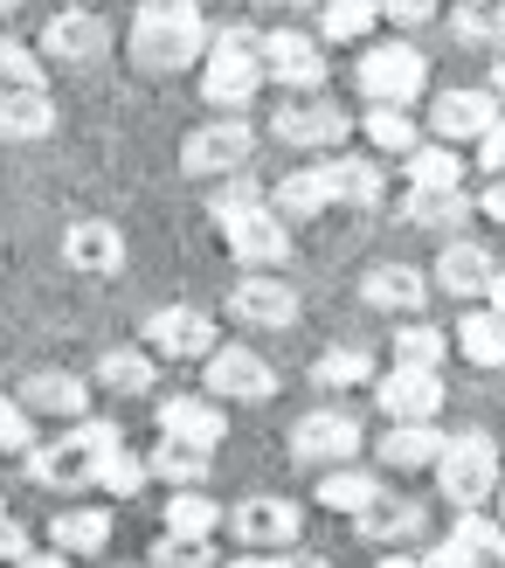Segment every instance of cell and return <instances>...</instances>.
Returning <instances> with one entry per match:
<instances>
[{"instance_id":"cell-49","label":"cell","mask_w":505,"mask_h":568,"mask_svg":"<svg viewBox=\"0 0 505 568\" xmlns=\"http://www.w3.org/2000/svg\"><path fill=\"white\" fill-rule=\"evenodd\" d=\"M415 561H423V568H478V561H471V548L457 541V534H443V541H436L430 555H415Z\"/></svg>"},{"instance_id":"cell-36","label":"cell","mask_w":505,"mask_h":568,"mask_svg":"<svg viewBox=\"0 0 505 568\" xmlns=\"http://www.w3.org/2000/svg\"><path fill=\"white\" fill-rule=\"evenodd\" d=\"M457 354L471 361V367H505V320L498 312H464L457 320Z\"/></svg>"},{"instance_id":"cell-56","label":"cell","mask_w":505,"mask_h":568,"mask_svg":"<svg viewBox=\"0 0 505 568\" xmlns=\"http://www.w3.org/2000/svg\"><path fill=\"white\" fill-rule=\"evenodd\" d=\"M374 568H423V561H415V555H381Z\"/></svg>"},{"instance_id":"cell-40","label":"cell","mask_w":505,"mask_h":568,"mask_svg":"<svg viewBox=\"0 0 505 568\" xmlns=\"http://www.w3.org/2000/svg\"><path fill=\"white\" fill-rule=\"evenodd\" d=\"M374 21V0H319V42H360Z\"/></svg>"},{"instance_id":"cell-35","label":"cell","mask_w":505,"mask_h":568,"mask_svg":"<svg viewBox=\"0 0 505 568\" xmlns=\"http://www.w3.org/2000/svg\"><path fill=\"white\" fill-rule=\"evenodd\" d=\"M208 458L215 450H194V444H174V437H159V450H153V478H166L174 493H202L208 486Z\"/></svg>"},{"instance_id":"cell-32","label":"cell","mask_w":505,"mask_h":568,"mask_svg":"<svg viewBox=\"0 0 505 568\" xmlns=\"http://www.w3.org/2000/svg\"><path fill=\"white\" fill-rule=\"evenodd\" d=\"M360 139H368L374 153H388V160H409L415 146H423V125H415L409 111H388V104H368V111H360Z\"/></svg>"},{"instance_id":"cell-33","label":"cell","mask_w":505,"mask_h":568,"mask_svg":"<svg viewBox=\"0 0 505 568\" xmlns=\"http://www.w3.org/2000/svg\"><path fill=\"white\" fill-rule=\"evenodd\" d=\"M451 36L464 49L505 55V0H457V8H451Z\"/></svg>"},{"instance_id":"cell-20","label":"cell","mask_w":505,"mask_h":568,"mask_svg":"<svg viewBox=\"0 0 505 568\" xmlns=\"http://www.w3.org/2000/svg\"><path fill=\"white\" fill-rule=\"evenodd\" d=\"M153 423H159V437L194 444V450H215L221 437H229V416H221L215 395H166V403L153 409Z\"/></svg>"},{"instance_id":"cell-21","label":"cell","mask_w":505,"mask_h":568,"mask_svg":"<svg viewBox=\"0 0 505 568\" xmlns=\"http://www.w3.org/2000/svg\"><path fill=\"white\" fill-rule=\"evenodd\" d=\"M360 305L395 312V320H415V312L430 305V271H415V264H374V271H360Z\"/></svg>"},{"instance_id":"cell-28","label":"cell","mask_w":505,"mask_h":568,"mask_svg":"<svg viewBox=\"0 0 505 568\" xmlns=\"http://www.w3.org/2000/svg\"><path fill=\"white\" fill-rule=\"evenodd\" d=\"M91 382L104 395H153L159 388V361L146 347H104L97 367H91Z\"/></svg>"},{"instance_id":"cell-50","label":"cell","mask_w":505,"mask_h":568,"mask_svg":"<svg viewBox=\"0 0 505 568\" xmlns=\"http://www.w3.org/2000/svg\"><path fill=\"white\" fill-rule=\"evenodd\" d=\"M478 215H485V222H505V181H492V187L478 194Z\"/></svg>"},{"instance_id":"cell-31","label":"cell","mask_w":505,"mask_h":568,"mask_svg":"<svg viewBox=\"0 0 505 568\" xmlns=\"http://www.w3.org/2000/svg\"><path fill=\"white\" fill-rule=\"evenodd\" d=\"M270 209H277V222H312V215H326V209H332L326 174H319V166H298V174H285V181L270 187Z\"/></svg>"},{"instance_id":"cell-9","label":"cell","mask_w":505,"mask_h":568,"mask_svg":"<svg viewBox=\"0 0 505 568\" xmlns=\"http://www.w3.org/2000/svg\"><path fill=\"white\" fill-rule=\"evenodd\" d=\"M221 527H229L249 555H291L298 534H305V506L285 499V493H249V499L229 506V520H221Z\"/></svg>"},{"instance_id":"cell-34","label":"cell","mask_w":505,"mask_h":568,"mask_svg":"<svg viewBox=\"0 0 505 568\" xmlns=\"http://www.w3.org/2000/svg\"><path fill=\"white\" fill-rule=\"evenodd\" d=\"M402 174H409V187H464L471 160H464L457 146H436V139H423V146L402 160Z\"/></svg>"},{"instance_id":"cell-53","label":"cell","mask_w":505,"mask_h":568,"mask_svg":"<svg viewBox=\"0 0 505 568\" xmlns=\"http://www.w3.org/2000/svg\"><path fill=\"white\" fill-rule=\"evenodd\" d=\"M221 568H285V555H236V561H221Z\"/></svg>"},{"instance_id":"cell-51","label":"cell","mask_w":505,"mask_h":568,"mask_svg":"<svg viewBox=\"0 0 505 568\" xmlns=\"http://www.w3.org/2000/svg\"><path fill=\"white\" fill-rule=\"evenodd\" d=\"M14 568H70V555H55V548H35L28 561H14Z\"/></svg>"},{"instance_id":"cell-52","label":"cell","mask_w":505,"mask_h":568,"mask_svg":"<svg viewBox=\"0 0 505 568\" xmlns=\"http://www.w3.org/2000/svg\"><path fill=\"white\" fill-rule=\"evenodd\" d=\"M264 14H305V8H319V0H257Z\"/></svg>"},{"instance_id":"cell-30","label":"cell","mask_w":505,"mask_h":568,"mask_svg":"<svg viewBox=\"0 0 505 568\" xmlns=\"http://www.w3.org/2000/svg\"><path fill=\"white\" fill-rule=\"evenodd\" d=\"M374 499H388V478L381 471H353V465H340V471H319V506H332V514H368Z\"/></svg>"},{"instance_id":"cell-43","label":"cell","mask_w":505,"mask_h":568,"mask_svg":"<svg viewBox=\"0 0 505 568\" xmlns=\"http://www.w3.org/2000/svg\"><path fill=\"white\" fill-rule=\"evenodd\" d=\"M451 534L471 548V561H478V568H505V527H498V520H485V514H457Z\"/></svg>"},{"instance_id":"cell-24","label":"cell","mask_w":505,"mask_h":568,"mask_svg":"<svg viewBox=\"0 0 505 568\" xmlns=\"http://www.w3.org/2000/svg\"><path fill=\"white\" fill-rule=\"evenodd\" d=\"M423 527H430V506H423V499H402V493L374 499L368 514L353 520V534H360V541H374V548H388V555H402V541H415Z\"/></svg>"},{"instance_id":"cell-2","label":"cell","mask_w":505,"mask_h":568,"mask_svg":"<svg viewBox=\"0 0 505 568\" xmlns=\"http://www.w3.org/2000/svg\"><path fill=\"white\" fill-rule=\"evenodd\" d=\"M125 42H132L138 70L174 77V70H187V63L208 55V14H202V0H138Z\"/></svg>"},{"instance_id":"cell-55","label":"cell","mask_w":505,"mask_h":568,"mask_svg":"<svg viewBox=\"0 0 505 568\" xmlns=\"http://www.w3.org/2000/svg\"><path fill=\"white\" fill-rule=\"evenodd\" d=\"M285 568H332L326 555H285Z\"/></svg>"},{"instance_id":"cell-25","label":"cell","mask_w":505,"mask_h":568,"mask_svg":"<svg viewBox=\"0 0 505 568\" xmlns=\"http://www.w3.org/2000/svg\"><path fill=\"white\" fill-rule=\"evenodd\" d=\"M319 174H326V194L340 209H374L388 194L381 160H368V153H332V160H319Z\"/></svg>"},{"instance_id":"cell-47","label":"cell","mask_w":505,"mask_h":568,"mask_svg":"<svg viewBox=\"0 0 505 568\" xmlns=\"http://www.w3.org/2000/svg\"><path fill=\"white\" fill-rule=\"evenodd\" d=\"M374 14H388V21H402V28H423V21L436 14V0H374Z\"/></svg>"},{"instance_id":"cell-57","label":"cell","mask_w":505,"mask_h":568,"mask_svg":"<svg viewBox=\"0 0 505 568\" xmlns=\"http://www.w3.org/2000/svg\"><path fill=\"white\" fill-rule=\"evenodd\" d=\"M492 83H498V91H492V98H505V55H498V63H492Z\"/></svg>"},{"instance_id":"cell-6","label":"cell","mask_w":505,"mask_h":568,"mask_svg":"<svg viewBox=\"0 0 505 568\" xmlns=\"http://www.w3.org/2000/svg\"><path fill=\"white\" fill-rule=\"evenodd\" d=\"M360 450H368V423H360L347 403H319V409H305L291 423V458L305 471H340L353 465Z\"/></svg>"},{"instance_id":"cell-5","label":"cell","mask_w":505,"mask_h":568,"mask_svg":"<svg viewBox=\"0 0 505 568\" xmlns=\"http://www.w3.org/2000/svg\"><path fill=\"white\" fill-rule=\"evenodd\" d=\"M498 471H505L498 444L485 430H457L436 458V486L457 514H485V499H498Z\"/></svg>"},{"instance_id":"cell-23","label":"cell","mask_w":505,"mask_h":568,"mask_svg":"<svg viewBox=\"0 0 505 568\" xmlns=\"http://www.w3.org/2000/svg\"><path fill=\"white\" fill-rule=\"evenodd\" d=\"M443 437L436 423H388V430L374 437V465L381 471H436V458H443Z\"/></svg>"},{"instance_id":"cell-39","label":"cell","mask_w":505,"mask_h":568,"mask_svg":"<svg viewBox=\"0 0 505 568\" xmlns=\"http://www.w3.org/2000/svg\"><path fill=\"white\" fill-rule=\"evenodd\" d=\"M215 527H221V506L208 493H174L166 499V520L159 534H187V541H215Z\"/></svg>"},{"instance_id":"cell-46","label":"cell","mask_w":505,"mask_h":568,"mask_svg":"<svg viewBox=\"0 0 505 568\" xmlns=\"http://www.w3.org/2000/svg\"><path fill=\"white\" fill-rule=\"evenodd\" d=\"M471 166H478V174H492V181L505 174V111H498V125L478 139V153H471Z\"/></svg>"},{"instance_id":"cell-14","label":"cell","mask_w":505,"mask_h":568,"mask_svg":"<svg viewBox=\"0 0 505 568\" xmlns=\"http://www.w3.org/2000/svg\"><path fill=\"white\" fill-rule=\"evenodd\" d=\"M347 132H353V119L332 98H285L270 111V139L277 146H298V153H332Z\"/></svg>"},{"instance_id":"cell-41","label":"cell","mask_w":505,"mask_h":568,"mask_svg":"<svg viewBox=\"0 0 505 568\" xmlns=\"http://www.w3.org/2000/svg\"><path fill=\"white\" fill-rule=\"evenodd\" d=\"M0 83H8V91H42V83H49L42 49H28V42H14V36H0Z\"/></svg>"},{"instance_id":"cell-22","label":"cell","mask_w":505,"mask_h":568,"mask_svg":"<svg viewBox=\"0 0 505 568\" xmlns=\"http://www.w3.org/2000/svg\"><path fill=\"white\" fill-rule=\"evenodd\" d=\"M14 403L28 416H63V423H83L91 416V382L83 375H63V367H42V375H28Z\"/></svg>"},{"instance_id":"cell-17","label":"cell","mask_w":505,"mask_h":568,"mask_svg":"<svg viewBox=\"0 0 505 568\" xmlns=\"http://www.w3.org/2000/svg\"><path fill=\"white\" fill-rule=\"evenodd\" d=\"M63 264L83 277H118L125 271V230L111 215H76L63 230Z\"/></svg>"},{"instance_id":"cell-44","label":"cell","mask_w":505,"mask_h":568,"mask_svg":"<svg viewBox=\"0 0 505 568\" xmlns=\"http://www.w3.org/2000/svg\"><path fill=\"white\" fill-rule=\"evenodd\" d=\"M153 568H221L215 541H187V534H159L153 541Z\"/></svg>"},{"instance_id":"cell-8","label":"cell","mask_w":505,"mask_h":568,"mask_svg":"<svg viewBox=\"0 0 505 568\" xmlns=\"http://www.w3.org/2000/svg\"><path fill=\"white\" fill-rule=\"evenodd\" d=\"M353 83H360V98H368V104L409 111L415 98H423V83H430V63H423V49H415V42H374L353 63Z\"/></svg>"},{"instance_id":"cell-58","label":"cell","mask_w":505,"mask_h":568,"mask_svg":"<svg viewBox=\"0 0 505 568\" xmlns=\"http://www.w3.org/2000/svg\"><path fill=\"white\" fill-rule=\"evenodd\" d=\"M498 514H505V471H498Z\"/></svg>"},{"instance_id":"cell-60","label":"cell","mask_w":505,"mask_h":568,"mask_svg":"<svg viewBox=\"0 0 505 568\" xmlns=\"http://www.w3.org/2000/svg\"><path fill=\"white\" fill-rule=\"evenodd\" d=\"M0 520H8V506H0Z\"/></svg>"},{"instance_id":"cell-59","label":"cell","mask_w":505,"mask_h":568,"mask_svg":"<svg viewBox=\"0 0 505 568\" xmlns=\"http://www.w3.org/2000/svg\"><path fill=\"white\" fill-rule=\"evenodd\" d=\"M14 8H21V0H0V14H14Z\"/></svg>"},{"instance_id":"cell-18","label":"cell","mask_w":505,"mask_h":568,"mask_svg":"<svg viewBox=\"0 0 505 568\" xmlns=\"http://www.w3.org/2000/svg\"><path fill=\"white\" fill-rule=\"evenodd\" d=\"M374 403H381L388 423H436L443 416V375L388 367V375H374Z\"/></svg>"},{"instance_id":"cell-3","label":"cell","mask_w":505,"mask_h":568,"mask_svg":"<svg viewBox=\"0 0 505 568\" xmlns=\"http://www.w3.org/2000/svg\"><path fill=\"white\" fill-rule=\"evenodd\" d=\"M257 36L249 21H221L208 28V55H202V104L215 119H243V104L264 91V63H257Z\"/></svg>"},{"instance_id":"cell-45","label":"cell","mask_w":505,"mask_h":568,"mask_svg":"<svg viewBox=\"0 0 505 568\" xmlns=\"http://www.w3.org/2000/svg\"><path fill=\"white\" fill-rule=\"evenodd\" d=\"M0 450H21V458L35 450V416H28L14 395H0Z\"/></svg>"},{"instance_id":"cell-7","label":"cell","mask_w":505,"mask_h":568,"mask_svg":"<svg viewBox=\"0 0 505 568\" xmlns=\"http://www.w3.org/2000/svg\"><path fill=\"white\" fill-rule=\"evenodd\" d=\"M257 160V125L249 119H208L181 139V174L187 181H229V174H249Z\"/></svg>"},{"instance_id":"cell-48","label":"cell","mask_w":505,"mask_h":568,"mask_svg":"<svg viewBox=\"0 0 505 568\" xmlns=\"http://www.w3.org/2000/svg\"><path fill=\"white\" fill-rule=\"evenodd\" d=\"M28 555H35V534L14 527V520H0V568H14V561H28Z\"/></svg>"},{"instance_id":"cell-26","label":"cell","mask_w":505,"mask_h":568,"mask_svg":"<svg viewBox=\"0 0 505 568\" xmlns=\"http://www.w3.org/2000/svg\"><path fill=\"white\" fill-rule=\"evenodd\" d=\"M55 98L49 91H0V139L8 146H35V139H49L55 132Z\"/></svg>"},{"instance_id":"cell-37","label":"cell","mask_w":505,"mask_h":568,"mask_svg":"<svg viewBox=\"0 0 505 568\" xmlns=\"http://www.w3.org/2000/svg\"><path fill=\"white\" fill-rule=\"evenodd\" d=\"M312 388H374V354L368 347H326L312 361Z\"/></svg>"},{"instance_id":"cell-54","label":"cell","mask_w":505,"mask_h":568,"mask_svg":"<svg viewBox=\"0 0 505 568\" xmlns=\"http://www.w3.org/2000/svg\"><path fill=\"white\" fill-rule=\"evenodd\" d=\"M485 312H498V320H505V264H498V277H492V292H485Z\"/></svg>"},{"instance_id":"cell-10","label":"cell","mask_w":505,"mask_h":568,"mask_svg":"<svg viewBox=\"0 0 505 568\" xmlns=\"http://www.w3.org/2000/svg\"><path fill=\"white\" fill-rule=\"evenodd\" d=\"M257 63H264V83H285L291 98H319L326 42L305 36V28H264V36H257Z\"/></svg>"},{"instance_id":"cell-27","label":"cell","mask_w":505,"mask_h":568,"mask_svg":"<svg viewBox=\"0 0 505 568\" xmlns=\"http://www.w3.org/2000/svg\"><path fill=\"white\" fill-rule=\"evenodd\" d=\"M402 215L415 222V230H436V236H457L471 215H478V202L457 187H409L402 194Z\"/></svg>"},{"instance_id":"cell-29","label":"cell","mask_w":505,"mask_h":568,"mask_svg":"<svg viewBox=\"0 0 505 568\" xmlns=\"http://www.w3.org/2000/svg\"><path fill=\"white\" fill-rule=\"evenodd\" d=\"M49 548L55 555H104L111 548V514L104 506H63V514L49 520Z\"/></svg>"},{"instance_id":"cell-42","label":"cell","mask_w":505,"mask_h":568,"mask_svg":"<svg viewBox=\"0 0 505 568\" xmlns=\"http://www.w3.org/2000/svg\"><path fill=\"white\" fill-rule=\"evenodd\" d=\"M146 486H153V465L132 458V450H111V458L97 465V493H111V499H138Z\"/></svg>"},{"instance_id":"cell-13","label":"cell","mask_w":505,"mask_h":568,"mask_svg":"<svg viewBox=\"0 0 505 568\" xmlns=\"http://www.w3.org/2000/svg\"><path fill=\"white\" fill-rule=\"evenodd\" d=\"M202 388L215 395V403H270V395H277V367L257 347L221 339V347L202 361Z\"/></svg>"},{"instance_id":"cell-16","label":"cell","mask_w":505,"mask_h":568,"mask_svg":"<svg viewBox=\"0 0 505 568\" xmlns=\"http://www.w3.org/2000/svg\"><path fill=\"white\" fill-rule=\"evenodd\" d=\"M492 125H498V98L478 91V83L430 98V139H436V146H457V139H471V146H478Z\"/></svg>"},{"instance_id":"cell-4","label":"cell","mask_w":505,"mask_h":568,"mask_svg":"<svg viewBox=\"0 0 505 568\" xmlns=\"http://www.w3.org/2000/svg\"><path fill=\"white\" fill-rule=\"evenodd\" d=\"M111 450H125V430L118 423H104V416H83L70 423L55 444H35L28 450V478L49 493H70V486H97V465L111 458Z\"/></svg>"},{"instance_id":"cell-15","label":"cell","mask_w":505,"mask_h":568,"mask_svg":"<svg viewBox=\"0 0 505 568\" xmlns=\"http://www.w3.org/2000/svg\"><path fill=\"white\" fill-rule=\"evenodd\" d=\"M42 63H97V55L111 49V21L91 14V8H55L42 21Z\"/></svg>"},{"instance_id":"cell-19","label":"cell","mask_w":505,"mask_h":568,"mask_svg":"<svg viewBox=\"0 0 505 568\" xmlns=\"http://www.w3.org/2000/svg\"><path fill=\"white\" fill-rule=\"evenodd\" d=\"M492 277H498V257H492L485 243H471V236H443L436 264H430V284H443V298H485V292H492Z\"/></svg>"},{"instance_id":"cell-11","label":"cell","mask_w":505,"mask_h":568,"mask_svg":"<svg viewBox=\"0 0 505 568\" xmlns=\"http://www.w3.org/2000/svg\"><path fill=\"white\" fill-rule=\"evenodd\" d=\"M138 347L153 361H208L221 347V326L202 305H159V312H146V326H138Z\"/></svg>"},{"instance_id":"cell-12","label":"cell","mask_w":505,"mask_h":568,"mask_svg":"<svg viewBox=\"0 0 505 568\" xmlns=\"http://www.w3.org/2000/svg\"><path fill=\"white\" fill-rule=\"evenodd\" d=\"M221 312H229L236 326H257V333H285V326H298V312H305V298L291 292L277 271H243L236 284H229V298H221Z\"/></svg>"},{"instance_id":"cell-38","label":"cell","mask_w":505,"mask_h":568,"mask_svg":"<svg viewBox=\"0 0 505 568\" xmlns=\"http://www.w3.org/2000/svg\"><path fill=\"white\" fill-rule=\"evenodd\" d=\"M443 326H430V320H402L395 326V339H388V354H395V367H423V375H436V361H443Z\"/></svg>"},{"instance_id":"cell-1","label":"cell","mask_w":505,"mask_h":568,"mask_svg":"<svg viewBox=\"0 0 505 568\" xmlns=\"http://www.w3.org/2000/svg\"><path fill=\"white\" fill-rule=\"evenodd\" d=\"M208 215H215V230H221V243H229L236 264H249V271H285L291 264V222H277L270 187L257 174L215 181Z\"/></svg>"}]
</instances>
